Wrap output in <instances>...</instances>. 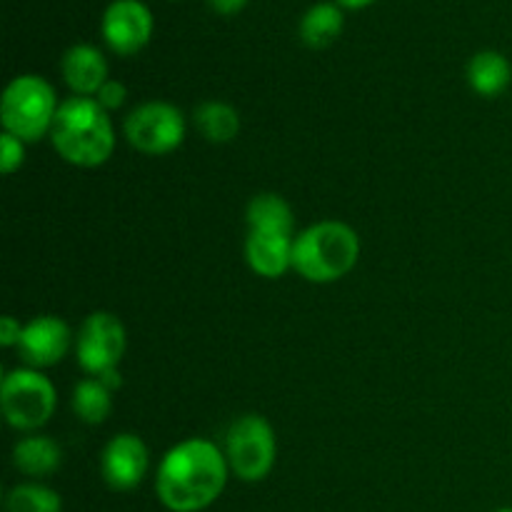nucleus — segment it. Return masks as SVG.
Listing matches in <instances>:
<instances>
[{
	"label": "nucleus",
	"mask_w": 512,
	"mask_h": 512,
	"mask_svg": "<svg viewBox=\"0 0 512 512\" xmlns=\"http://www.w3.org/2000/svg\"><path fill=\"white\" fill-rule=\"evenodd\" d=\"M5 512H63V498L48 485L30 480L10 490L5 498Z\"/></svg>",
	"instance_id": "obj_20"
},
{
	"label": "nucleus",
	"mask_w": 512,
	"mask_h": 512,
	"mask_svg": "<svg viewBox=\"0 0 512 512\" xmlns=\"http://www.w3.org/2000/svg\"><path fill=\"white\" fill-rule=\"evenodd\" d=\"M293 240L288 235L250 233L245 238V260L260 278L278 280L293 268Z\"/></svg>",
	"instance_id": "obj_13"
},
{
	"label": "nucleus",
	"mask_w": 512,
	"mask_h": 512,
	"mask_svg": "<svg viewBox=\"0 0 512 512\" xmlns=\"http://www.w3.org/2000/svg\"><path fill=\"white\" fill-rule=\"evenodd\" d=\"M468 83L480 98H498L512 83V65L498 50H480L468 63Z\"/></svg>",
	"instance_id": "obj_16"
},
{
	"label": "nucleus",
	"mask_w": 512,
	"mask_h": 512,
	"mask_svg": "<svg viewBox=\"0 0 512 512\" xmlns=\"http://www.w3.org/2000/svg\"><path fill=\"white\" fill-rule=\"evenodd\" d=\"M495 512H512V508H500V510H495Z\"/></svg>",
	"instance_id": "obj_27"
},
{
	"label": "nucleus",
	"mask_w": 512,
	"mask_h": 512,
	"mask_svg": "<svg viewBox=\"0 0 512 512\" xmlns=\"http://www.w3.org/2000/svg\"><path fill=\"white\" fill-rule=\"evenodd\" d=\"M250 233H273L295 238V215L288 200L278 193H258L245 208Z\"/></svg>",
	"instance_id": "obj_15"
},
{
	"label": "nucleus",
	"mask_w": 512,
	"mask_h": 512,
	"mask_svg": "<svg viewBox=\"0 0 512 512\" xmlns=\"http://www.w3.org/2000/svg\"><path fill=\"white\" fill-rule=\"evenodd\" d=\"M128 348V333L118 315L108 310H95L80 325L75 335V358L88 378H100L108 370H115Z\"/></svg>",
	"instance_id": "obj_8"
},
{
	"label": "nucleus",
	"mask_w": 512,
	"mask_h": 512,
	"mask_svg": "<svg viewBox=\"0 0 512 512\" xmlns=\"http://www.w3.org/2000/svg\"><path fill=\"white\" fill-rule=\"evenodd\" d=\"M50 143L68 165L100 168L115 150L113 118L95 98L70 95L60 103Z\"/></svg>",
	"instance_id": "obj_2"
},
{
	"label": "nucleus",
	"mask_w": 512,
	"mask_h": 512,
	"mask_svg": "<svg viewBox=\"0 0 512 512\" xmlns=\"http://www.w3.org/2000/svg\"><path fill=\"white\" fill-rule=\"evenodd\" d=\"M125 98H128V90H125V85L120 83V80H108V83L98 90V95H95V100H98L108 113L118 110L120 105L125 103Z\"/></svg>",
	"instance_id": "obj_22"
},
{
	"label": "nucleus",
	"mask_w": 512,
	"mask_h": 512,
	"mask_svg": "<svg viewBox=\"0 0 512 512\" xmlns=\"http://www.w3.org/2000/svg\"><path fill=\"white\" fill-rule=\"evenodd\" d=\"M63 463V450L48 435H25L13 448V465L25 478H48Z\"/></svg>",
	"instance_id": "obj_14"
},
{
	"label": "nucleus",
	"mask_w": 512,
	"mask_h": 512,
	"mask_svg": "<svg viewBox=\"0 0 512 512\" xmlns=\"http://www.w3.org/2000/svg\"><path fill=\"white\" fill-rule=\"evenodd\" d=\"M193 123L208 143H233L240 133V113L223 100H205L195 108Z\"/></svg>",
	"instance_id": "obj_17"
},
{
	"label": "nucleus",
	"mask_w": 512,
	"mask_h": 512,
	"mask_svg": "<svg viewBox=\"0 0 512 512\" xmlns=\"http://www.w3.org/2000/svg\"><path fill=\"white\" fill-rule=\"evenodd\" d=\"M360 260V235L343 220H320L293 240V270L308 283H338Z\"/></svg>",
	"instance_id": "obj_3"
},
{
	"label": "nucleus",
	"mask_w": 512,
	"mask_h": 512,
	"mask_svg": "<svg viewBox=\"0 0 512 512\" xmlns=\"http://www.w3.org/2000/svg\"><path fill=\"white\" fill-rule=\"evenodd\" d=\"M223 450L205 438H188L163 455L155 495L170 512H203L223 495L230 478Z\"/></svg>",
	"instance_id": "obj_1"
},
{
	"label": "nucleus",
	"mask_w": 512,
	"mask_h": 512,
	"mask_svg": "<svg viewBox=\"0 0 512 512\" xmlns=\"http://www.w3.org/2000/svg\"><path fill=\"white\" fill-rule=\"evenodd\" d=\"M20 335H23V323L13 315H3L0 318V345L3 348H18Z\"/></svg>",
	"instance_id": "obj_23"
},
{
	"label": "nucleus",
	"mask_w": 512,
	"mask_h": 512,
	"mask_svg": "<svg viewBox=\"0 0 512 512\" xmlns=\"http://www.w3.org/2000/svg\"><path fill=\"white\" fill-rule=\"evenodd\" d=\"M58 108V95L48 80L33 73L18 75L10 80L0 100L3 133L15 135L25 145L50 138Z\"/></svg>",
	"instance_id": "obj_4"
},
{
	"label": "nucleus",
	"mask_w": 512,
	"mask_h": 512,
	"mask_svg": "<svg viewBox=\"0 0 512 512\" xmlns=\"http://www.w3.org/2000/svg\"><path fill=\"white\" fill-rule=\"evenodd\" d=\"M58 395L50 378H45L43 370L35 368H15L3 375L0 383V408L3 418L10 428L35 433L43 428L55 413Z\"/></svg>",
	"instance_id": "obj_5"
},
{
	"label": "nucleus",
	"mask_w": 512,
	"mask_h": 512,
	"mask_svg": "<svg viewBox=\"0 0 512 512\" xmlns=\"http://www.w3.org/2000/svg\"><path fill=\"white\" fill-rule=\"evenodd\" d=\"M100 30L105 45L113 53L135 55L148 45L153 35V15L140 0H113L105 8Z\"/></svg>",
	"instance_id": "obj_10"
},
{
	"label": "nucleus",
	"mask_w": 512,
	"mask_h": 512,
	"mask_svg": "<svg viewBox=\"0 0 512 512\" xmlns=\"http://www.w3.org/2000/svg\"><path fill=\"white\" fill-rule=\"evenodd\" d=\"M98 380H100V383L105 385V388L110 390V393H115V390H118L120 385H123V378H120L118 368H115V370H108V373H103V375H100Z\"/></svg>",
	"instance_id": "obj_25"
},
{
	"label": "nucleus",
	"mask_w": 512,
	"mask_h": 512,
	"mask_svg": "<svg viewBox=\"0 0 512 512\" xmlns=\"http://www.w3.org/2000/svg\"><path fill=\"white\" fill-rule=\"evenodd\" d=\"M73 345V333L68 323L58 315H38L23 325V335L18 343V355L25 368L45 370L63 363Z\"/></svg>",
	"instance_id": "obj_11"
},
{
	"label": "nucleus",
	"mask_w": 512,
	"mask_h": 512,
	"mask_svg": "<svg viewBox=\"0 0 512 512\" xmlns=\"http://www.w3.org/2000/svg\"><path fill=\"white\" fill-rule=\"evenodd\" d=\"M335 3L340 5V8H350V10H360V8H368V5H373L375 0H335Z\"/></svg>",
	"instance_id": "obj_26"
},
{
	"label": "nucleus",
	"mask_w": 512,
	"mask_h": 512,
	"mask_svg": "<svg viewBox=\"0 0 512 512\" xmlns=\"http://www.w3.org/2000/svg\"><path fill=\"white\" fill-rule=\"evenodd\" d=\"M208 3L213 5L215 13L233 15V13H240V10L245 8V3H248V0H208Z\"/></svg>",
	"instance_id": "obj_24"
},
{
	"label": "nucleus",
	"mask_w": 512,
	"mask_h": 512,
	"mask_svg": "<svg viewBox=\"0 0 512 512\" xmlns=\"http://www.w3.org/2000/svg\"><path fill=\"white\" fill-rule=\"evenodd\" d=\"M60 73L73 95H83V98H95L98 90L110 80L105 55L88 43H78L65 50L60 60Z\"/></svg>",
	"instance_id": "obj_12"
},
{
	"label": "nucleus",
	"mask_w": 512,
	"mask_h": 512,
	"mask_svg": "<svg viewBox=\"0 0 512 512\" xmlns=\"http://www.w3.org/2000/svg\"><path fill=\"white\" fill-rule=\"evenodd\" d=\"M185 130H188V123H185L183 110L165 100H148L138 105L130 110L123 123L125 140L138 153L153 155V158L178 150L185 140Z\"/></svg>",
	"instance_id": "obj_7"
},
{
	"label": "nucleus",
	"mask_w": 512,
	"mask_h": 512,
	"mask_svg": "<svg viewBox=\"0 0 512 512\" xmlns=\"http://www.w3.org/2000/svg\"><path fill=\"white\" fill-rule=\"evenodd\" d=\"M25 163V143L15 135H0V170L3 175H13L15 170L23 168Z\"/></svg>",
	"instance_id": "obj_21"
},
{
	"label": "nucleus",
	"mask_w": 512,
	"mask_h": 512,
	"mask_svg": "<svg viewBox=\"0 0 512 512\" xmlns=\"http://www.w3.org/2000/svg\"><path fill=\"white\" fill-rule=\"evenodd\" d=\"M150 468V450L135 433H118L100 453V475L115 493H130L145 480Z\"/></svg>",
	"instance_id": "obj_9"
},
{
	"label": "nucleus",
	"mask_w": 512,
	"mask_h": 512,
	"mask_svg": "<svg viewBox=\"0 0 512 512\" xmlns=\"http://www.w3.org/2000/svg\"><path fill=\"white\" fill-rule=\"evenodd\" d=\"M343 8L338 3H315L300 18V40L308 48H328L343 33Z\"/></svg>",
	"instance_id": "obj_18"
},
{
	"label": "nucleus",
	"mask_w": 512,
	"mask_h": 512,
	"mask_svg": "<svg viewBox=\"0 0 512 512\" xmlns=\"http://www.w3.org/2000/svg\"><path fill=\"white\" fill-rule=\"evenodd\" d=\"M225 458L230 473L243 483H260L268 478L278 460L275 430L263 415H240L225 433Z\"/></svg>",
	"instance_id": "obj_6"
},
{
	"label": "nucleus",
	"mask_w": 512,
	"mask_h": 512,
	"mask_svg": "<svg viewBox=\"0 0 512 512\" xmlns=\"http://www.w3.org/2000/svg\"><path fill=\"white\" fill-rule=\"evenodd\" d=\"M73 413L85 425H100L113 413V393L98 378H85L73 390Z\"/></svg>",
	"instance_id": "obj_19"
}]
</instances>
